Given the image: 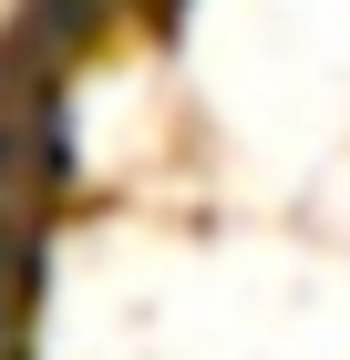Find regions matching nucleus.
<instances>
[{
    "label": "nucleus",
    "mask_w": 350,
    "mask_h": 360,
    "mask_svg": "<svg viewBox=\"0 0 350 360\" xmlns=\"http://www.w3.org/2000/svg\"><path fill=\"white\" fill-rule=\"evenodd\" d=\"M42 217H52V206H21V195H0V360H31V299H42Z\"/></svg>",
    "instance_id": "nucleus-1"
}]
</instances>
